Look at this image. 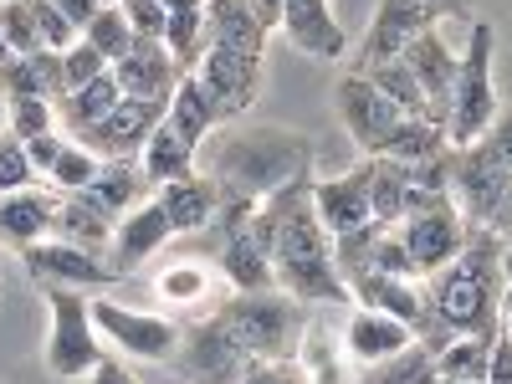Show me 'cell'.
I'll return each mask as SVG.
<instances>
[{
    "mask_svg": "<svg viewBox=\"0 0 512 384\" xmlns=\"http://www.w3.org/2000/svg\"><path fill=\"white\" fill-rule=\"evenodd\" d=\"M200 175L216 185L221 205H262L292 180H308L313 139L277 123H221L200 149Z\"/></svg>",
    "mask_w": 512,
    "mask_h": 384,
    "instance_id": "cell-1",
    "label": "cell"
},
{
    "mask_svg": "<svg viewBox=\"0 0 512 384\" xmlns=\"http://www.w3.org/2000/svg\"><path fill=\"white\" fill-rule=\"evenodd\" d=\"M272 210V272L277 292L297 297L308 308H349V282L338 277L333 262V236L323 231L313 210V180H292L277 195L262 200Z\"/></svg>",
    "mask_w": 512,
    "mask_h": 384,
    "instance_id": "cell-2",
    "label": "cell"
},
{
    "mask_svg": "<svg viewBox=\"0 0 512 384\" xmlns=\"http://www.w3.org/2000/svg\"><path fill=\"white\" fill-rule=\"evenodd\" d=\"M502 256H507V241L472 226L466 246L451 256L441 272L425 277L431 287V303H436V318L441 328L456 338V333H497L502 328Z\"/></svg>",
    "mask_w": 512,
    "mask_h": 384,
    "instance_id": "cell-3",
    "label": "cell"
},
{
    "mask_svg": "<svg viewBox=\"0 0 512 384\" xmlns=\"http://www.w3.org/2000/svg\"><path fill=\"white\" fill-rule=\"evenodd\" d=\"M308 303H297L287 292H226L216 303V318L226 323V333L236 338V349L256 364V359H292L297 338L308 328Z\"/></svg>",
    "mask_w": 512,
    "mask_h": 384,
    "instance_id": "cell-4",
    "label": "cell"
},
{
    "mask_svg": "<svg viewBox=\"0 0 512 384\" xmlns=\"http://www.w3.org/2000/svg\"><path fill=\"white\" fill-rule=\"evenodd\" d=\"M492 62H497V26L477 16L472 26H466L456 88H451V108H446V144H451V149L477 144L487 128L497 123V113H502Z\"/></svg>",
    "mask_w": 512,
    "mask_h": 384,
    "instance_id": "cell-5",
    "label": "cell"
},
{
    "mask_svg": "<svg viewBox=\"0 0 512 384\" xmlns=\"http://www.w3.org/2000/svg\"><path fill=\"white\" fill-rule=\"evenodd\" d=\"M47 297V364L52 379H88L103 359V333L93 328V292L41 287Z\"/></svg>",
    "mask_w": 512,
    "mask_h": 384,
    "instance_id": "cell-6",
    "label": "cell"
},
{
    "mask_svg": "<svg viewBox=\"0 0 512 384\" xmlns=\"http://www.w3.org/2000/svg\"><path fill=\"white\" fill-rule=\"evenodd\" d=\"M395 236H400V246L410 251L415 272L431 277V272H441L451 256L466 246V236H472V221L461 216V205H456L451 190H446V195H431V200L410 205L405 216H400V226H395Z\"/></svg>",
    "mask_w": 512,
    "mask_h": 384,
    "instance_id": "cell-7",
    "label": "cell"
},
{
    "mask_svg": "<svg viewBox=\"0 0 512 384\" xmlns=\"http://www.w3.org/2000/svg\"><path fill=\"white\" fill-rule=\"evenodd\" d=\"M93 328L108 338V344L134 359V364H164L175 359L185 323L169 313H144V308H123L113 297H93Z\"/></svg>",
    "mask_w": 512,
    "mask_h": 384,
    "instance_id": "cell-8",
    "label": "cell"
},
{
    "mask_svg": "<svg viewBox=\"0 0 512 384\" xmlns=\"http://www.w3.org/2000/svg\"><path fill=\"white\" fill-rule=\"evenodd\" d=\"M267 57H246V52H226V47H205V57L195 62V82L205 88V98L216 103L221 123H236L246 118L256 103H262V88H267Z\"/></svg>",
    "mask_w": 512,
    "mask_h": 384,
    "instance_id": "cell-9",
    "label": "cell"
},
{
    "mask_svg": "<svg viewBox=\"0 0 512 384\" xmlns=\"http://www.w3.org/2000/svg\"><path fill=\"white\" fill-rule=\"evenodd\" d=\"M175 369H180L185 384H241V374L251 369V359L236 349V338L226 333V323L216 318V308H210L195 323H185L180 349H175Z\"/></svg>",
    "mask_w": 512,
    "mask_h": 384,
    "instance_id": "cell-10",
    "label": "cell"
},
{
    "mask_svg": "<svg viewBox=\"0 0 512 384\" xmlns=\"http://www.w3.org/2000/svg\"><path fill=\"white\" fill-rule=\"evenodd\" d=\"M431 26H441V11L425 6V0H379L374 16H369L364 41H359L354 57H349V72H369L379 62H395L410 41L420 31H431Z\"/></svg>",
    "mask_w": 512,
    "mask_h": 384,
    "instance_id": "cell-11",
    "label": "cell"
},
{
    "mask_svg": "<svg viewBox=\"0 0 512 384\" xmlns=\"http://www.w3.org/2000/svg\"><path fill=\"white\" fill-rule=\"evenodd\" d=\"M333 108H338V123H344V134L354 139L359 159H364V154H379L384 139H390L395 128H400V118H405V113H400L390 98H384L364 72H344V77H338Z\"/></svg>",
    "mask_w": 512,
    "mask_h": 384,
    "instance_id": "cell-12",
    "label": "cell"
},
{
    "mask_svg": "<svg viewBox=\"0 0 512 384\" xmlns=\"http://www.w3.org/2000/svg\"><path fill=\"white\" fill-rule=\"evenodd\" d=\"M21 267H26V277H31L36 287H72V292H93V297L118 282L113 267H108V256H93V251H82V246H67V241H57V236L26 246V251H21Z\"/></svg>",
    "mask_w": 512,
    "mask_h": 384,
    "instance_id": "cell-13",
    "label": "cell"
},
{
    "mask_svg": "<svg viewBox=\"0 0 512 384\" xmlns=\"http://www.w3.org/2000/svg\"><path fill=\"white\" fill-rule=\"evenodd\" d=\"M164 113H169V103L123 98L103 123L77 128V134H67V139H77L82 149H93L98 159H139V154H144V144H149V134L164 123Z\"/></svg>",
    "mask_w": 512,
    "mask_h": 384,
    "instance_id": "cell-14",
    "label": "cell"
},
{
    "mask_svg": "<svg viewBox=\"0 0 512 384\" xmlns=\"http://www.w3.org/2000/svg\"><path fill=\"white\" fill-rule=\"evenodd\" d=\"M277 31L313 62H333L338 67L349 57V36H344V26H338L333 0H282Z\"/></svg>",
    "mask_w": 512,
    "mask_h": 384,
    "instance_id": "cell-15",
    "label": "cell"
},
{
    "mask_svg": "<svg viewBox=\"0 0 512 384\" xmlns=\"http://www.w3.org/2000/svg\"><path fill=\"white\" fill-rule=\"evenodd\" d=\"M313 210L323 231L338 241V236H354L364 226H374V205H369V159H359L344 175H328V180H313Z\"/></svg>",
    "mask_w": 512,
    "mask_h": 384,
    "instance_id": "cell-16",
    "label": "cell"
},
{
    "mask_svg": "<svg viewBox=\"0 0 512 384\" xmlns=\"http://www.w3.org/2000/svg\"><path fill=\"white\" fill-rule=\"evenodd\" d=\"M400 62L415 72L420 82V98H425V113H431V123L446 128V108H451V88H456V67H461V52L451 47V41L431 26L420 31L410 47L400 52Z\"/></svg>",
    "mask_w": 512,
    "mask_h": 384,
    "instance_id": "cell-17",
    "label": "cell"
},
{
    "mask_svg": "<svg viewBox=\"0 0 512 384\" xmlns=\"http://www.w3.org/2000/svg\"><path fill=\"white\" fill-rule=\"evenodd\" d=\"M169 241H175V226H169V216H164V205L149 195L139 210H128V216L118 221V231H113V246H108V267H113V277L123 282V277H134L149 256H159Z\"/></svg>",
    "mask_w": 512,
    "mask_h": 384,
    "instance_id": "cell-18",
    "label": "cell"
},
{
    "mask_svg": "<svg viewBox=\"0 0 512 384\" xmlns=\"http://www.w3.org/2000/svg\"><path fill=\"white\" fill-rule=\"evenodd\" d=\"M108 72H113L123 98H149V103H169L180 88V77H185L164 41H134V52L118 57Z\"/></svg>",
    "mask_w": 512,
    "mask_h": 384,
    "instance_id": "cell-19",
    "label": "cell"
},
{
    "mask_svg": "<svg viewBox=\"0 0 512 384\" xmlns=\"http://www.w3.org/2000/svg\"><path fill=\"white\" fill-rule=\"evenodd\" d=\"M338 338H344V354H349L354 369L384 364V359H395V354H405L415 344V333L400 318L359 308V303H349V318H344V328H338Z\"/></svg>",
    "mask_w": 512,
    "mask_h": 384,
    "instance_id": "cell-20",
    "label": "cell"
},
{
    "mask_svg": "<svg viewBox=\"0 0 512 384\" xmlns=\"http://www.w3.org/2000/svg\"><path fill=\"white\" fill-rule=\"evenodd\" d=\"M57 205H62V195H57L52 185H26V190L0 195V246L21 256L26 246L47 241Z\"/></svg>",
    "mask_w": 512,
    "mask_h": 384,
    "instance_id": "cell-21",
    "label": "cell"
},
{
    "mask_svg": "<svg viewBox=\"0 0 512 384\" xmlns=\"http://www.w3.org/2000/svg\"><path fill=\"white\" fill-rule=\"evenodd\" d=\"M292 364H297V374H303L308 384H359V369L344 354V338L333 333L328 313H318V308L308 313V328H303V338H297V349H292Z\"/></svg>",
    "mask_w": 512,
    "mask_h": 384,
    "instance_id": "cell-22",
    "label": "cell"
},
{
    "mask_svg": "<svg viewBox=\"0 0 512 384\" xmlns=\"http://www.w3.org/2000/svg\"><path fill=\"white\" fill-rule=\"evenodd\" d=\"M149 195H154V185L144 180L139 159H103L98 175H93V185L82 190V200H88L93 210H103L113 226L128 216V210H139Z\"/></svg>",
    "mask_w": 512,
    "mask_h": 384,
    "instance_id": "cell-23",
    "label": "cell"
},
{
    "mask_svg": "<svg viewBox=\"0 0 512 384\" xmlns=\"http://www.w3.org/2000/svg\"><path fill=\"white\" fill-rule=\"evenodd\" d=\"M205 31L210 47L246 52V57H267L272 26L251 11V0H205Z\"/></svg>",
    "mask_w": 512,
    "mask_h": 384,
    "instance_id": "cell-24",
    "label": "cell"
},
{
    "mask_svg": "<svg viewBox=\"0 0 512 384\" xmlns=\"http://www.w3.org/2000/svg\"><path fill=\"white\" fill-rule=\"evenodd\" d=\"M154 200L164 205V216L169 226H175V236H195V231H210V221H216V210H221V195L216 185H210L200 169L185 180H169L154 190Z\"/></svg>",
    "mask_w": 512,
    "mask_h": 384,
    "instance_id": "cell-25",
    "label": "cell"
},
{
    "mask_svg": "<svg viewBox=\"0 0 512 384\" xmlns=\"http://www.w3.org/2000/svg\"><path fill=\"white\" fill-rule=\"evenodd\" d=\"M154 292H159V303L164 308H175V318L180 313H210L221 303V277L210 272V267H200V262H175V267H164L159 277H154ZM185 323V318H180Z\"/></svg>",
    "mask_w": 512,
    "mask_h": 384,
    "instance_id": "cell-26",
    "label": "cell"
},
{
    "mask_svg": "<svg viewBox=\"0 0 512 384\" xmlns=\"http://www.w3.org/2000/svg\"><path fill=\"white\" fill-rule=\"evenodd\" d=\"M113 221L103 216V210H93L82 195H62L57 205V216H52V236L67 241V246H82V251H93V256H108L113 246Z\"/></svg>",
    "mask_w": 512,
    "mask_h": 384,
    "instance_id": "cell-27",
    "label": "cell"
},
{
    "mask_svg": "<svg viewBox=\"0 0 512 384\" xmlns=\"http://www.w3.org/2000/svg\"><path fill=\"white\" fill-rule=\"evenodd\" d=\"M164 123L175 128V134L190 144V149H205V139L221 128V113H216V103L205 98V88L185 72L180 77V88H175V98H169V113H164Z\"/></svg>",
    "mask_w": 512,
    "mask_h": 384,
    "instance_id": "cell-28",
    "label": "cell"
},
{
    "mask_svg": "<svg viewBox=\"0 0 512 384\" xmlns=\"http://www.w3.org/2000/svg\"><path fill=\"white\" fill-rule=\"evenodd\" d=\"M195 164H200V149H190L175 128L169 123H159L154 134H149V144H144V154H139V169H144V180L159 190V185H169V180H185V175H195Z\"/></svg>",
    "mask_w": 512,
    "mask_h": 384,
    "instance_id": "cell-29",
    "label": "cell"
},
{
    "mask_svg": "<svg viewBox=\"0 0 512 384\" xmlns=\"http://www.w3.org/2000/svg\"><path fill=\"white\" fill-rule=\"evenodd\" d=\"M169 11V31H164V47L169 57L180 62V72H195V62L210 47V31H205V0H164Z\"/></svg>",
    "mask_w": 512,
    "mask_h": 384,
    "instance_id": "cell-30",
    "label": "cell"
},
{
    "mask_svg": "<svg viewBox=\"0 0 512 384\" xmlns=\"http://www.w3.org/2000/svg\"><path fill=\"white\" fill-rule=\"evenodd\" d=\"M67 93V62L62 52H31V57H16L11 62V82L6 93H0V103L6 98H62Z\"/></svg>",
    "mask_w": 512,
    "mask_h": 384,
    "instance_id": "cell-31",
    "label": "cell"
},
{
    "mask_svg": "<svg viewBox=\"0 0 512 384\" xmlns=\"http://www.w3.org/2000/svg\"><path fill=\"white\" fill-rule=\"evenodd\" d=\"M118 103H123L118 82H113V72H103V77H93V82H88V88H72V93H62V98H57V123L67 128V134H77V128L103 123Z\"/></svg>",
    "mask_w": 512,
    "mask_h": 384,
    "instance_id": "cell-32",
    "label": "cell"
},
{
    "mask_svg": "<svg viewBox=\"0 0 512 384\" xmlns=\"http://www.w3.org/2000/svg\"><path fill=\"white\" fill-rule=\"evenodd\" d=\"M492 338L497 333H456L436 349V374L461 379V384H487V359H492Z\"/></svg>",
    "mask_w": 512,
    "mask_h": 384,
    "instance_id": "cell-33",
    "label": "cell"
},
{
    "mask_svg": "<svg viewBox=\"0 0 512 384\" xmlns=\"http://www.w3.org/2000/svg\"><path fill=\"white\" fill-rule=\"evenodd\" d=\"M451 144H446V128L431 123V118H400V128L384 139V159H400V164H425V159H441Z\"/></svg>",
    "mask_w": 512,
    "mask_h": 384,
    "instance_id": "cell-34",
    "label": "cell"
},
{
    "mask_svg": "<svg viewBox=\"0 0 512 384\" xmlns=\"http://www.w3.org/2000/svg\"><path fill=\"white\" fill-rule=\"evenodd\" d=\"M436 379H441V374H436V354L425 349L420 338H415L405 354L359 369V384H436Z\"/></svg>",
    "mask_w": 512,
    "mask_h": 384,
    "instance_id": "cell-35",
    "label": "cell"
},
{
    "mask_svg": "<svg viewBox=\"0 0 512 384\" xmlns=\"http://www.w3.org/2000/svg\"><path fill=\"white\" fill-rule=\"evenodd\" d=\"M82 41H88V47H98V52L108 57V67H113L118 57L134 52V41H139V36H134V26H128V16H123L118 0H103L98 16L82 26Z\"/></svg>",
    "mask_w": 512,
    "mask_h": 384,
    "instance_id": "cell-36",
    "label": "cell"
},
{
    "mask_svg": "<svg viewBox=\"0 0 512 384\" xmlns=\"http://www.w3.org/2000/svg\"><path fill=\"white\" fill-rule=\"evenodd\" d=\"M369 82H374V88L384 93V98H390L405 118H431V113H425V98H420V82H415V72L395 57V62H379V67H369L364 72Z\"/></svg>",
    "mask_w": 512,
    "mask_h": 384,
    "instance_id": "cell-37",
    "label": "cell"
},
{
    "mask_svg": "<svg viewBox=\"0 0 512 384\" xmlns=\"http://www.w3.org/2000/svg\"><path fill=\"white\" fill-rule=\"evenodd\" d=\"M98 154L93 149H82L77 139H67V149H62V159L52 164V175H47V185L57 190V195H82L93 185V175H98Z\"/></svg>",
    "mask_w": 512,
    "mask_h": 384,
    "instance_id": "cell-38",
    "label": "cell"
},
{
    "mask_svg": "<svg viewBox=\"0 0 512 384\" xmlns=\"http://www.w3.org/2000/svg\"><path fill=\"white\" fill-rule=\"evenodd\" d=\"M6 128L21 144L52 134V128H57V103L52 98H6Z\"/></svg>",
    "mask_w": 512,
    "mask_h": 384,
    "instance_id": "cell-39",
    "label": "cell"
},
{
    "mask_svg": "<svg viewBox=\"0 0 512 384\" xmlns=\"http://www.w3.org/2000/svg\"><path fill=\"white\" fill-rule=\"evenodd\" d=\"M0 31H6V41H11V52H16V57L47 52V47H41V31H36L31 0H0Z\"/></svg>",
    "mask_w": 512,
    "mask_h": 384,
    "instance_id": "cell-40",
    "label": "cell"
},
{
    "mask_svg": "<svg viewBox=\"0 0 512 384\" xmlns=\"http://www.w3.org/2000/svg\"><path fill=\"white\" fill-rule=\"evenodd\" d=\"M26 185H41L36 169H31V159H26V144L11 134V128H0V195L26 190Z\"/></svg>",
    "mask_w": 512,
    "mask_h": 384,
    "instance_id": "cell-41",
    "label": "cell"
},
{
    "mask_svg": "<svg viewBox=\"0 0 512 384\" xmlns=\"http://www.w3.org/2000/svg\"><path fill=\"white\" fill-rule=\"evenodd\" d=\"M31 11H36V31H41V47L47 52H67L82 41V31L52 6V0H31Z\"/></svg>",
    "mask_w": 512,
    "mask_h": 384,
    "instance_id": "cell-42",
    "label": "cell"
},
{
    "mask_svg": "<svg viewBox=\"0 0 512 384\" xmlns=\"http://www.w3.org/2000/svg\"><path fill=\"white\" fill-rule=\"evenodd\" d=\"M118 6H123V16H128V26H134L139 41H164V31H169L164 0H118Z\"/></svg>",
    "mask_w": 512,
    "mask_h": 384,
    "instance_id": "cell-43",
    "label": "cell"
},
{
    "mask_svg": "<svg viewBox=\"0 0 512 384\" xmlns=\"http://www.w3.org/2000/svg\"><path fill=\"white\" fill-rule=\"evenodd\" d=\"M62 62H67V93H72V88H88L93 77H103V72H108V57H103L98 47H88V41L67 47V52H62Z\"/></svg>",
    "mask_w": 512,
    "mask_h": 384,
    "instance_id": "cell-44",
    "label": "cell"
},
{
    "mask_svg": "<svg viewBox=\"0 0 512 384\" xmlns=\"http://www.w3.org/2000/svg\"><path fill=\"white\" fill-rule=\"evenodd\" d=\"M62 149H67V134H57V128L26 144V159H31V169H36V180H41V185H47V175H52V164L62 159Z\"/></svg>",
    "mask_w": 512,
    "mask_h": 384,
    "instance_id": "cell-45",
    "label": "cell"
},
{
    "mask_svg": "<svg viewBox=\"0 0 512 384\" xmlns=\"http://www.w3.org/2000/svg\"><path fill=\"white\" fill-rule=\"evenodd\" d=\"M241 384H308V379L297 374L292 359H256V364L241 374Z\"/></svg>",
    "mask_w": 512,
    "mask_h": 384,
    "instance_id": "cell-46",
    "label": "cell"
},
{
    "mask_svg": "<svg viewBox=\"0 0 512 384\" xmlns=\"http://www.w3.org/2000/svg\"><path fill=\"white\" fill-rule=\"evenodd\" d=\"M487 384H512V338L497 328L492 338V359H487Z\"/></svg>",
    "mask_w": 512,
    "mask_h": 384,
    "instance_id": "cell-47",
    "label": "cell"
},
{
    "mask_svg": "<svg viewBox=\"0 0 512 384\" xmlns=\"http://www.w3.org/2000/svg\"><path fill=\"white\" fill-rule=\"evenodd\" d=\"M82 384H134V374H128V364L123 359H98V369L88 374V379H82Z\"/></svg>",
    "mask_w": 512,
    "mask_h": 384,
    "instance_id": "cell-48",
    "label": "cell"
},
{
    "mask_svg": "<svg viewBox=\"0 0 512 384\" xmlns=\"http://www.w3.org/2000/svg\"><path fill=\"white\" fill-rule=\"evenodd\" d=\"M52 6H57V11H62V16L77 26V31H82V26H88V21L98 16V6H103V0H52Z\"/></svg>",
    "mask_w": 512,
    "mask_h": 384,
    "instance_id": "cell-49",
    "label": "cell"
},
{
    "mask_svg": "<svg viewBox=\"0 0 512 384\" xmlns=\"http://www.w3.org/2000/svg\"><path fill=\"white\" fill-rule=\"evenodd\" d=\"M502 333L512 338V246L502 256Z\"/></svg>",
    "mask_w": 512,
    "mask_h": 384,
    "instance_id": "cell-50",
    "label": "cell"
},
{
    "mask_svg": "<svg viewBox=\"0 0 512 384\" xmlns=\"http://www.w3.org/2000/svg\"><path fill=\"white\" fill-rule=\"evenodd\" d=\"M11 62H16V52H11L6 31H0V93H6V82H11Z\"/></svg>",
    "mask_w": 512,
    "mask_h": 384,
    "instance_id": "cell-51",
    "label": "cell"
},
{
    "mask_svg": "<svg viewBox=\"0 0 512 384\" xmlns=\"http://www.w3.org/2000/svg\"><path fill=\"white\" fill-rule=\"evenodd\" d=\"M436 384H461V379H436Z\"/></svg>",
    "mask_w": 512,
    "mask_h": 384,
    "instance_id": "cell-52",
    "label": "cell"
},
{
    "mask_svg": "<svg viewBox=\"0 0 512 384\" xmlns=\"http://www.w3.org/2000/svg\"><path fill=\"white\" fill-rule=\"evenodd\" d=\"M134 384H139V379H134Z\"/></svg>",
    "mask_w": 512,
    "mask_h": 384,
    "instance_id": "cell-53",
    "label": "cell"
}]
</instances>
